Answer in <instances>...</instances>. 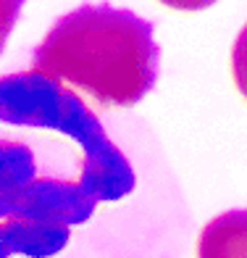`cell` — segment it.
I'll list each match as a JSON object with an SVG mask.
<instances>
[{"instance_id": "5", "label": "cell", "mask_w": 247, "mask_h": 258, "mask_svg": "<svg viewBox=\"0 0 247 258\" xmlns=\"http://www.w3.org/2000/svg\"><path fill=\"white\" fill-rule=\"evenodd\" d=\"M21 6H24V0H0V53H3L11 32H14L19 21Z\"/></svg>"}, {"instance_id": "1", "label": "cell", "mask_w": 247, "mask_h": 258, "mask_svg": "<svg viewBox=\"0 0 247 258\" xmlns=\"http://www.w3.org/2000/svg\"><path fill=\"white\" fill-rule=\"evenodd\" d=\"M137 177L76 92L40 72L0 77V258H53Z\"/></svg>"}, {"instance_id": "6", "label": "cell", "mask_w": 247, "mask_h": 258, "mask_svg": "<svg viewBox=\"0 0 247 258\" xmlns=\"http://www.w3.org/2000/svg\"><path fill=\"white\" fill-rule=\"evenodd\" d=\"M163 6H169L174 11H205L218 0H160Z\"/></svg>"}, {"instance_id": "4", "label": "cell", "mask_w": 247, "mask_h": 258, "mask_svg": "<svg viewBox=\"0 0 247 258\" xmlns=\"http://www.w3.org/2000/svg\"><path fill=\"white\" fill-rule=\"evenodd\" d=\"M231 74H234V85L247 100V24L231 48Z\"/></svg>"}, {"instance_id": "2", "label": "cell", "mask_w": 247, "mask_h": 258, "mask_svg": "<svg viewBox=\"0 0 247 258\" xmlns=\"http://www.w3.org/2000/svg\"><path fill=\"white\" fill-rule=\"evenodd\" d=\"M34 72L87 92L105 108L137 105L158 77L152 24L132 11L81 6L45 34L34 50Z\"/></svg>"}, {"instance_id": "3", "label": "cell", "mask_w": 247, "mask_h": 258, "mask_svg": "<svg viewBox=\"0 0 247 258\" xmlns=\"http://www.w3.org/2000/svg\"><path fill=\"white\" fill-rule=\"evenodd\" d=\"M197 258H247V211H226L200 232Z\"/></svg>"}]
</instances>
